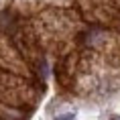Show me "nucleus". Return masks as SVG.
I'll list each match as a JSON object with an SVG mask.
<instances>
[{
  "label": "nucleus",
  "instance_id": "obj_1",
  "mask_svg": "<svg viewBox=\"0 0 120 120\" xmlns=\"http://www.w3.org/2000/svg\"><path fill=\"white\" fill-rule=\"evenodd\" d=\"M73 118H75V112H63L55 116V120H73Z\"/></svg>",
  "mask_w": 120,
  "mask_h": 120
},
{
  "label": "nucleus",
  "instance_id": "obj_2",
  "mask_svg": "<svg viewBox=\"0 0 120 120\" xmlns=\"http://www.w3.org/2000/svg\"><path fill=\"white\" fill-rule=\"evenodd\" d=\"M112 120H120V118H112Z\"/></svg>",
  "mask_w": 120,
  "mask_h": 120
}]
</instances>
